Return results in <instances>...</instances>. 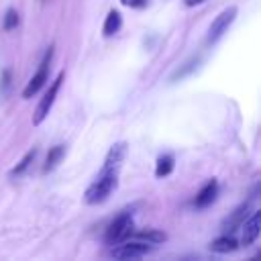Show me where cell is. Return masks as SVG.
<instances>
[{
    "label": "cell",
    "instance_id": "cell-1",
    "mask_svg": "<svg viewBox=\"0 0 261 261\" xmlns=\"http://www.w3.org/2000/svg\"><path fill=\"white\" fill-rule=\"evenodd\" d=\"M118 167H108V165H102L100 173L96 175V179L88 186L86 194H84V200L88 204H100L104 202L116 188L118 184Z\"/></svg>",
    "mask_w": 261,
    "mask_h": 261
},
{
    "label": "cell",
    "instance_id": "cell-2",
    "mask_svg": "<svg viewBox=\"0 0 261 261\" xmlns=\"http://www.w3.org/2000/svg\"><path fill=\"white\" fill-rule=\"evenodd\" d=\"M133 228H135V222H133V210H122L106 228V234H104V241L108 245H116L120 241H126L128 237H133Z\"/></svg>",
    "mask_w": 261,
    "mask_h": 261
},
{
    "label": "cell",
    "instance_id": "cell-3",
    "mask_svg": "<svg viewBox=\"0 0 261 261\" xmlns=\"http://www.w3.org/2000/svg\"><path fill=\"white\" fill-rule=\"evenodd\" d=\"M155 249V245L151 243H145V241H120L116 245H112L110 249V255L114 259H139V257H145L147 253H151Z\"/></svg>",
    "mask_w": 261,
    "mask_h": 261
},
{
    "label": "cell",
    "instance_id": "cell-4",
    "mask_svg": "<svg viewBox=\"0 0 261 261\" xmlns=\"http://www.w3.org/2000/svg\"><path fill=\"white\" fill-rule=\"evenodd\" d=\"M63 80H65V73L59 71L57 77L49 84L45 96L41 98V102H39V106H37V110H35V114H33V124H35V126L41 124V122L47 118V114L51 112V108H53V104H55V98H57V94H59V88H61V82H63Z\"/></svg>",
    "mask_w": 261,
    "mask_h": 261
},
{
    "label": "cell",
    "instance_id": "cell-5",
    "mask_svg": "<svg viewBox=\"0 0 261 261\" xmlns=\"http://www.w3.org/2000/svg\"><path fill=\"white\" fill-rule=\"evenodd\" d=\"M51 57H53V47L47 49V53H45V57H43V61H41L37 73H35V75L29 80V84L24 86L22 98H33V96L45 86V82L49 80V63H51Z\"/></svg>",
    "mask_w": 261,
    "mask_h": 261
},
{
    "label": "cell",
    "instance_id": "cell-6",
    "mask_svg": "<svg viewBox=\"0 0 261 261\" xmlns=\"http://www.w3.org/2000/svg\"><path fill=\"white\" fill-rule=\"evenodd\" d=\"M234 16H237V6H228V8H224V10L212 20V24H210V29H208V37H206V41H208L210 45L216 43V41L228 31V27L232 24Z\"/></svg>",
    "mask_w": 261,
    "mask_h": 261
},
{
    "label": "cell",
    "instance_id": "cell-7",
    "mask_svg": "<svg viewBox=\"0 0 261 261\" xmlns=\"http://www.w3.org/2000/svg\"><path fill=\"white\" fill-rule=\"evenodd\" d=\"M249 214H251V202H245V204L237 206V208L222 220V224H220L222 232H224V234H232L237 228H241V224L245 222V218H247Z\"/></svg>",
    "mask_w": 261,
    "mask_h": 261
},
{
    "label": "cell",
    "instance_id": "cell-8",
    "mask_svg": "<svg viewBox=\"0 0 261 261\" xmlns=\"http://www.w3.org/2000/svg\"><path fill=\"white\" fill-rule=\"evenodd\" d=\"M241 226H243V239H241V243H243L245 247L253 245V243L257 241L259 232H261V212H259V210L251 212V214L245 218V222H243Z\"/></svg>",
    "mask_w": 261,
    "mask_h": 261
},
{
    "label": "cell",
    "instance_id": "cell-9",
    "mask_svg": "<svg viewBox=\"0 0 261 261\" xmlns=\"http://www.w3.org/2000/svg\"><path fill=\"white\" fill-rule=\"evenodd\" d=\"M218 196V181L216 179H210L194 198V206L196 208H208Z\"/></svg>",
    "mask_w": 261,
    "mask_h": 261
},
{
    "label": "cell",
    "instance_id": "cell-10",
    "mask_svg": "<svg viewBox=\"0 0 261 261\" xmlns=\"http://www.w3.org/2000/svg\"><path fill=\"white\" fill-rule=\"evenodd\" d=\"M63 155H65V145H55V147H51V149H49V153H47V157H45L43 173L53 171V169H55V167L61 163Z\"/></svg>",
    "mask_w": 261,
    "mask_h": 261
},
{
    "label": "cell",
    "instance_id": "cell-11",
    "mask_svg": "<svg viewBox=\"0 0 261 261\" xmlns=\"http://www.w3.org/2000/svg\"><path fill=\"white\" fill-rule=\"evenodd\" d=\"M237 247H239V243L232 234H222L210 243V251H214V253H232Z\"/></svg>",
    "mask_w": 261,
    "mask_h": 261
},
{
    "label": "cell",
    "instance_id": "cell-12",
    "mask_svg": "<svg viewBox=\"0 0 261 261\" xmlns=\"http://www.w3.org/2000/svg\"><path fill=\"white\" fill-rule=\"evenodd\" d=\"M120 27H122V16H120V12H118V10H110L108 16H106V20H104L102 33H104V37H112L114 33L120 31Z\"/></svg>",
    "mask_w": 261,
    "mask_h": 261
},
{
    "label": "cell",
    "instance_id": "cell-13",
    "mask_svg": "<svg viewBox=\"0 0 261 261\" xmlns=\"http://www.w3.org/2000/svg\"><path fill=\"white\" fill-rule=\"evenodd\" d=\"M133 234H135L137 241H145V243H151V245H159V243L167 241V234L163 230H157V228H147V230H139V232L133 230Z\"/></svg>",
    "mask_w": 261,
    "mask_h": 261
},
{
    "label": "cell",
    "instance_id": "cell-14",
    "mask_svg": "<svg viewBox=\"0 0 261 261\" xmlns=\"http://www.w3.org/2000/svg\"><path fill=\"white\" fill-rule=\"evenodd\" d=\"M35 157H37V149L27 151V153H24V157H22V159H20V161L10 169V173H8V175H10V177H18V175H22V173L31 167V163L35 161Z\"/></svg>",
    "mask_w": 261,
    "mask_h": 261
},
{
    "label": "cell",
    "instance_id": "cell-15",
    "mask_svg": "<svg viewBox=\"0 0 261 261\" xmlns=\"http://www.w3.org/2000/svg\"><path fill=\"white\" fill-rule=\"evenodd\" d=\"M173 163H175L173 155H169V153L161 155V157L157 159V165H155V175H157V177H165V175H169V173L173 171Z\"/></svg>",
    "mask_w": 261,
    "mask_h": 261
},
{
    "label": "cell",
    "instance_id": "cell-16",
    "mask_svg": "<svg viewBox=\"0 0 261 261\" xmlns=\"http://www.w3.org/2000/svg\"><path fill=\"white\" fill-rule=\"evenodd\" d=\"M18 22H20L18 12H16L14 8H8L6 14H4V18H2V27H4V31H12V29H16Z\"/></svg>",
    "mask_w": 261,
    "mask_h": 261
},
{
    "label": "cell",
    "instance_id": "cell-17",
    "mask_svg": "<svg viewBox=\"0 0 261 261\" xmlns=\"http://www.w3.org/2000/svg\"><path fill=\"white\" fill-rule=\"evenodd\" d=\"M198 63H200V57H192V59H190L181 69H177V71L173 73V77H171V80H181V77H186L190 71H194V69L198 67Z\"/></svg>",
    "mask_w": 261,
    "mask_h": 261
},
{
    "label": "cell",
    "instance_id": "cell-18",
    "mask_svg": "<svg viewBox=\"0 0 261 261\" xmlns=\"http://www.w3.org/2000/svg\"><path fill=\"white\" fill-rule=\"evenodd\" d=\"M120 2L128 8H145L147 6V0H120Z\"/></svg>",
    "mask_w": 261,
    "mask_h": 261
},
{
    "label": "cell",
    "instance_id": "cell-19",
    "mask_svg": "<svg viewBox=\"0 0 261 261\" xmlns=\"http://www.w3.org/2000/svg\"><path fill=\"white\" fill-rule=\"evenodd\" d=\"M186 2V6H198V4H204L206 0H184Z\"/></svg>",
    "mask_w": 261,
    "mask_h": 261
}]
</instances>
